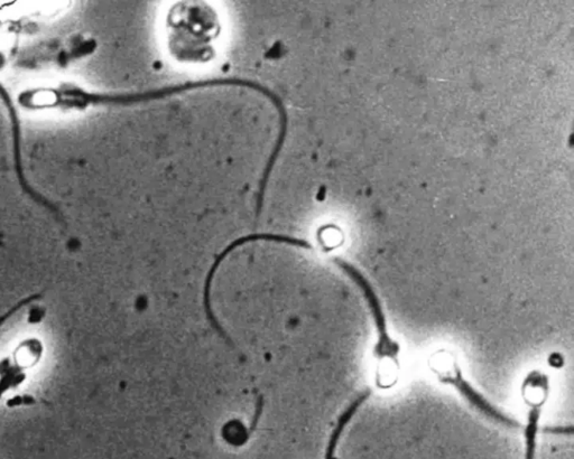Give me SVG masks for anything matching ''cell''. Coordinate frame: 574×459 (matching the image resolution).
<instances>
[{"label": "cell", "mask_w": 574, "mask_h": 459, "mask_svg": "<svg viewBox=\"0 0 574 459\" xmlns=\"http://www.w3.org/2000/svg\"><path fill=\"white\" fill-rule=\"evenodd\" d=\"M432 369L437 373L442 383L450 384V386L456 388L461 393V396L468 400L469 404L478 409L481 414L494 420L495 423L499 425L509 428L521 427L518 421L506 416L501 410H498L490 404L484 396H481L480 393L462 377V373L455 360L449 357L442 358L440 353L435 354L432 360Z\"/></svg>", "instance_id": "obj_2"}, {"label": "cell", "mask_w": 574, "mask_h": 459, "mask_svg": "<svg viewBox=\"0 0 574 459\" xmlns=\"http://www.w3.org/2000/svg\"><path fill=\"white\" fill-rule=\"evenodd\" d=\"M525 459H534L533 457H525Z\"/></svg>", "instance_id": "obj_5"}, {"label": "cell", "mask_w": 574, "mask_h": 459, "mask_svg": "<svg viewBox=\"0 0 574 459\" xmlns=\"http://www.w3.org/2000/svg\"><path fill=\"white\" fill-rule=\"evenodd\" d=\"M40 298H41L40 294H34L32 296H27L26 298L22 299L21 302H18L16 305H14L11 309H8V311L5 314L0 316V327H2L9 320H11V318L13 316H15L18 312L22 311V309L26 305H30V304L34 303L35 301H37V299H40Z\"/></svg>", "instance_id": "obj_4"}, {"label": "cell", "mask_w": 574, "mask_h": 459, "mask_svg": "<svg viewBox=\"0 0 574 459\" xmlns=\"http://www.w3.org/2000/svg\"><path fill=\"white\" fill-rule=\"evenodd\" d=\"M43 353V343L36 337H31L17 345L12 359L25 370H30L41 361Z\"/></svg>", "instance_id": "obj_3"}, {"label": "cell", "mask_w": 574, "mask_h": 459, "mask_svg": "<svg viewBox=\"0 0 574 459\" xmlns=\"http://www.w3.org/2000/svg\"><path fill=\"white\" fill-rule=\"evenodd\" d=\"M336 264L340 269L344 270L345 273L354 281V283L363 292L366 299V303L372 313L373 320L375 323L377 331V343L375 346V357L379 360H388L398 367V353H400V344L392 340L390 334H388L386 317L383 312V307L379 298L375 293L372 284L369 280L360 273V271L350 265L349 262L336 258Z\"/></svg>", "instance_id": "obj_1"}]
</instances>
